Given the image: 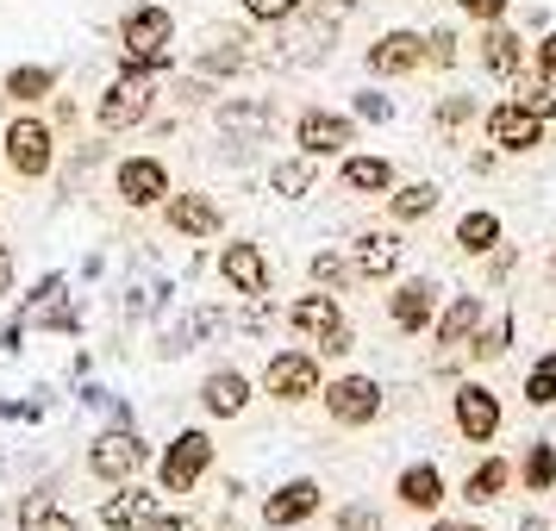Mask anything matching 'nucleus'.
<instances>
[{
  "instance_id": "1",
  "label": "nucleus",
  "mask_w": 556,
  "mask_h": 531,
  "mask_svg": "<svg viewBox=\"0 0 556 531\" xmlns=\"http://www.w3.org/2000/svg\"><path fill=\"white\" fill-rule=\"evenodd\" d=\"M169 38H176V20H169V7H131L126 26H119V45H126V69H163V63H169Z\"/></svg>"
},
{
  "instance_id": "2",
  "label": "nucleus",
  "mask_w": 556,
  "mask_h": 531,
  "mask_svg": "<svg viewBox=\"0 0 556 531\" xmlns=\"http://www.w3.org/2000/svg\"><path fill=\"white\" fill-rule=\"evenodd\" d=\"M281 38H276V51H269V63H281V69H306V63H319V56L331 51V38H338V20L331 13H288L281 20Z\"/></svg>"
},
{
  "instance_id": "3",
  "label": "nucleus",
  "mask_w": 556,
  "mask_h": 531,
  "mask_svg": "<svg viewBox=\"0 0 556 531\" xmlns=\"http://www.w3.org/2000/svg\"><path fill=\"white\" fill-rule=\"evenodd\" d=\"M151 106H156V81L151 69H126V76L113 81L101 94V131H131V126H144L151 119Z\"/></svg>"
},
{
  "instance_id": "4",
  "label": "nucleus",
  "mask_w": 556,
  "mask_h": 531,
  "mask_svg": "<svg viewBox=\"0 0 556 531\" xmlns=\"http://www.w3.org/2000/svg\"><path fill=\"white\" fill-rule=\"evenodd\" d=\"M206 469H213V438L206 431H181L163 451V463H156V481H163V494H194Z\"/></svg>"
},
{
  "instance_id": "5",
  "label": "nucleus",
  "mask_w": 556,
  "mask_h": 531,
  "mask_svg": "<svg viewBox=\"0 0 556 531\" xmlns=\"http://www.w3.org/2000/svg\"><path fill=\"white\" fill-rule=\"evenodd\" d=\"M0 151H7V163H13V176H51V163H56V138L51 126H38V119H13V126L0 131Z\"/></svg>"
},
{
  "instance_id": "6",
  "label": "nucleus",
  "mask_w": 556,
  "mask_h": 531,
  "mask_svg": "<svg viewBox=\"0 0 556 531\" xmlns=\"http://www.w3.org/2000/svg\"><path fill=\"white\" fill-rule=\"evenodd\" d=\"M144 463H151V444H144L138 431H101V438H94V451H88V476L119 488V481H131Z\"/></svg>"
},
{
  "instance_id": "7",
  "label": "nucleus",
  "mask_w": 556,
  "mask_h": 531,
  "mask_svg": "<svg viewBox=\"0 0 556 531\" xmlns=\"http://www.w3.org/2000/svg\"><path fill=\"white\" fill-rule=\"evenodd\" d=\"M263 388L276 394V401H313L326 381H319V356H306V351H281L269 356V369H263Z\"/></svg>"
},
{
  "instance_id": "8",
  "label": "nucleus",
  "mask_w": 556,
  "mask_h": 531,
  "mask_svg": "<svg viewBox=\"0 0 556 531\" xmlns=\"http://www.w3.org/2000/svg\"><path fill=\"white\" fill-rule=\"evenodd\" d=\"M113 194L126 206H138V213H144V206H163L169 201V169H163L156 156H126V163L113 169Z\"/></svg>"
},
{
  "instance_id": "9",
  "label": "nucleus",
  "mask_w": 556,
  "mask_h": 531,
  "mask_svg": "<svg viewBox=\"0 0 556 531\" xmlns=\"http://www.w3.org/2000/svg\"><path fill=\"white\" fill-rule=\"evenodd\" d=\"M319 401H326V413L338 419V426H369L381 413V388L369 376H338L319 388Z\"/></svg>"
},
{
  "instance_id": "10",
  "label": "nucleus",
  "mask_w": 556,
  "mask_h": 531,
  "mask_svg": "<svg viewBox=\"0 0 556 531\" xmlns=\"http://www.w3.org/2000/svg\"><path fill=\"white\" fill-rule=\"evenodd\" d=\"M294 138H301V156H338L351 144V119L344 113H326V106H306Z\"/></svg>"
},
{
  "instance_id": "11",
  "label": "nucleus",
  "mask_w": 556,
  "mask_h": 531,
  "mask_svg": "<svg viewBox=\"0 0 556 531\" xmlns=\"http://www.w3.org/2000/svg\"><path fill=\"white\" fill-rule=\"evenodd\" d=\"M451 413H456V431H463L469 444H488V438L501 431V401H494L488 388H476V381H469V388H456Z\"/></svg>"
},
{
  "instance_id": "12",
  "label": "nucleus",
  "mask_w": 556,
  "mask_h": 531,
  "mask_svg": "<svg viewBox=\"0 0 556 531\" xmlns=\"http://www.w3.org/2000/svg\"><path fill=\"white\" fill-rule=\"evenodd\" d=\"M219 276H226L231 294H269V263H263V251L256 244H226L219 251Z\"/></svg>"
},
{
  "instance_id": "13",
  "label": "nucleus",
  "mask_w": 556,
  "mask_h": 531,
  "mask_svg": "<svg viewBox=\"0 0 556 531\" xmlns=\"http://www.w3.org/2000/svg\"><path fill=\"white\" fill-rule=\"evenodd\" d=\"M319 513V481H288V488H276L269 501H263V526H301V519H313Z\"/></svg>"
},
{
  "instance_id": "14",
  "label": "nucleus",
  "mask_w": 556,
  "mask_h": 531,
  "mask_svg": "<svg viewBox=\"0 0 556 531\" xmlns=\"http://www.w3.org/2000/svg\"><path fill=\"white\" fill-rule=\"evenodd\" d=\"M426 63V38L419 31H388L369 45V69L376 76H406V69H419Z\"/></svg>"
},
{
  "instance_id": "15",
  "label": "nucleus",
  "mask_w": 556,
  "mask_h": 531,
  "mask_svg": "<svg viewBox=\"0 0 556 531\" xmlns=\"http://www.w3.org/2000/svg\"><path fill=\"white\" fill-rule=\"evenodd\" d=\"M351 269L363 281L394 276V269H401V238H394V231H363V238L351 244Z\"/></svg>"
},
{
  "instance_id": "16",
  "label": "nucleus",
  "mask_w": 556,
  "mask_h": 531,
  "mask_svg": "<svg viewBox=\"0 0 556 531\" xmlns=\"http://www.w3.org/2000/svg\"><path fill=\"white\" fill-rule=\"evenodd\" d=\"M151 513H156V494L119 481V494H106V501H101V526L106 531H144V526H151Z\"/></svg>"
},
{
  "instance_id": "17",
  "label": "nucleus",
  "mask_w": 556,
  "mask_h": 531,
  "mask_svg": "<svg viewBox=\"0 0 556 531\" xmlns=\"http://www.w3.org/2000/svg\"><path fill=\"white\" fill-rule=\"evenodd\" d=\"M488 131H494V144H501V151L519 156V151H531V144H538L544 119H531L519 101H506V106H494V113H488Z\"/></svg>"
},
{
  "instance_id": "18",
  "label": "nucleus",
  "mask_w": 556,
  "mask_h": 531,
  "mask_svg": "<svg viewBox=\"0 0 556 531\" xmlns=\"http://www.w3.org/2000/svg\"><path fill=\"white\" fill-rule=\"evenodd\" d=\"M201 406L213 419H238V413L251 406V381L238 376V369H213V376L201 381Z\"/></svg>"
},
{
  "instance_id": "19",
  "label": "nucleus",
  "mask_w": 556,
  "mask_h": 531,
  "mask_svg": "<svg viewBox=\"0 0 556 531\" xmlns=\"http://www.w3.org/2000/svg\"><path fill=\"white\" fill-rule=\"evenodd\" d=\"M169 226L181 231V238H213V231H219V206L206 201V194H176V188H169Z\"/></svg>"
},
{
  "instance_id": "20",
  "label": "nucleus",
  "mask_w": 556,
  "mask_h": 531,
  "mask_svg": "<svg viewBox=\"0 0 556 531\" xmlns=\"http://www.w3.org/2000/svg\"><path fill=\"white\" fill-rule=\"evenodd\" d=\"M431 313H438V288H431V281H406L401 294L388 301V319H394L401 331H426Z\"/></svg>"
},
{
  "instance_id": "21",
  "label": "nucleus",
  "mask_w": 556,
  "mask_h": 531,
  "mask_svg": "<svg viewBox=\"0 0 556 531\" xmlns=\"http://www.w3.org/2000/svg\"><path fill=\"white\" fill-rule=\"evenodd\" d=\"M288 319H294V331H301V338H313V344H319L326 331L344 326V313H338V294H331V288H326V294H301Z\"/></svg>"
},
{
  "instance_id": "22",
  "label": "nucleus",
  "mask_w": 556,
  "mask_h": 531,
  "mask_svg": "<svg viewBox=\"0 0 556 531\" xmlns=\"http://www.w3.org/2000/svg\"><path fill=\"white\" fill-rule=\"evenodd\" d=\"M438 501H444V476H438L431 463H413V469H401V506H413V513H431Z\"/></svg>"
},
{
  "instance_id": "23",
  "label": "nucleus",
  "mask_w": 556,
  "mask_h": 531,
  "mask_svg": "<svg viewBox=\"0 0 556 531\" xmlns=\"http://www.w3.org/2000/svg\"><path fill=\"white\" fill-rule=\"evenodd\" d=\"M269 101H226L219 106V131H231V138H263L269 131Z\"/></svg>"
},
{
  "instance_id": "24",
  "label": "nucleus",
  "mask_w": 556,
  "mask_h": 531,
  "mask_svg": "<svg viewBox=\"0 0 556 531\" xmlns=\"http://www.w3.org/2000/svg\"><path fill=\"white\" fill-rule=\"evenodd\" d=\"M338 181H344L351 194H381V188H394V169H388L381 156H344Z\"/></svg>"
},
{
  "instance_id": "25",
  "label": "nucleus",
  "mask_w": 556,
  "mask_h": 531,
  "mask_svg": "<svg viewBox=\"0 0 556 531\" xmlns=\"http://www.w3.org/2000/svg\"><path fill=\"white\" fill-rule=\"evenodd\" d=\"M7 94L13 101H45V94H56V69L51 63H20V69H7Z\"/></svg>"
},
{
  "instance_id": "26",
  "label": "nucleus",
  "mask_w": 556,
  "mask_h": 531,
  "mask_svg": "<svg viewBox=\"0 0 556 531\" xmlns=\"http://www.w3.org/2000/svg\"><path fill=\"white\" fill-rule=\"evenodd\" d=\"M513 101L531 119H556V76H513Z\"/></svg>"
},
{
  "instance_id": "27",
  "label": "nucleus",
  "mask_w": 556,
  "mask_h": 531,
  "mask_svg": "<svg viewBox=\"0 0 556 531\" xmlns=\"http://www.w3.org/2000/svg\"><path fill=\"white\" fill-rule=\"evenodd\" d=\"M476 326H481V301H476V294H463V301L438 319V344H451V351H456L463 338H476Z\"/></svg>"
},
{
  "instance_id": "28",
  "label": "nucleus",
  "mask_w": 556,
  "mask_h": 531,
  "mask_svg": "<svg viewBox=\"0 0 556 531\" xmlns=\"http://www.w3.org/2000/svg\"><path fill=\"white\" fill-rule=\"evenodd\" d=\"M456 244L469 256L494 251V244H501V219H494V213H463V219H456Z\"/></svg>"
},
{
  "instance_id": "29",
  "label": "nucleus",
  "mask_w": 556,
  "mask_h": 531,
  "mask_svg": "<svg viewBox=\"0 0 556 531\" xmlns=\"http://www.w3.org/2000/svg\"><path fill=\"white\" fill-rule=\"evenodd\" d=\"M244 63H251L244 38H238V31H219V38H213V51L201 56V76H231V69H244Z\"/></svg>"
},
{
  "instance_id": "30",
  "label": "nucleus",
  "mask_w": 556,
  "mask_h": 531,
  "mask_svg": "<svg viewBox=\"0 0 556 531\" xmlns=\"http://www.w3.org/2000/svg\"><path fill=\"white\" fill-rule=\"evenodd\" d=\"M269 188H276L281 201L313 194V156H288V163H276V169H269Z\"/></svg>"
},
{
  "instance_id": "31",
  "label": "nucleus",
  "mask_w": 556,
  "mask_h": 531,
  "mask_svg": "<svg viewBox=\"0 0 556 531\" xmlns=\"http://www.w3.org/2000/svg\"><path fill=\"white\" fill-rule=\"evenodd\" d=\"M481 63H488V69H494V76H519V38H513V31H488V38H481Z\"/></svg>"
},
{
  "instance_id": "32",
  "label": "nucleus",
  "mask_w": 556,
  "mask_h": 531,
  "mask_svg": "<svg viewBox=\"0 0 556 531\" xmlns=\"http://www.w3.org/2000/svg\"><path fill=\"white\" fill-rule=\"evenodd\" d=\"M506 476H513V469H506L501 456H488V463H481L476 476L463 481V494H469V501H476V506H488V501H501V488H506Z\"/></svg>"
},
{
  "instance_id": "33",
  "label": "nucleus",
  "mask_w": 556,
  "mask_h": 531,
  "mask_svg": "<svg viewBox=\"0 0 556 531\" xmlns=\"http://www.w3.org/2000/svg\"><path fill=\"white\" fill-rule=\"evenodd\" d=\"M431 206H438V188H431V181H413V188H401V194L388 201V213H394V219H426Z\"/></svg>"
},
{
  "instance_id": "34",
  "label": "nucleus",
  "mask_w": 556,
  "mask_h": 531,
  "mask_svg": "<svg viewBox=\"0 0 556 531\" xmlns=\"http://www.w3.org/2000/svg\"><path fill=\"white\" fill-rule=\"evenodd\" d=\"M506 344H513V319H506V313H501V319H488V326H476V338H469V351H476L481 363H488V356H501Z\"/></svg>"
},
{
  "instance_id": "35",
  "label": "nucleus",
  "mask_w": 556,
  "mask_h": 531,
  "mask_svg": "<svg viewBox=\"0 0 556 531\" xmlns=\"http://www.w3.org/2000/svg\"><path fill=\"white\" fill-rule=\"evenodd\" d=\"M351 276H356L351 256H338V251H319V256H313V281H319V288H344Z\"/></svg>"
},
{
  "instance_id": "36",
  "label": "nucleus",
  "mask_w": 556,
  "mask_h": 531,
  "mask_svg": "<svg viewBox=\"0 0 556 531\" xmlns=\"http://www.w3.org/2000/svg\"><path fill=\"white\" fill-rule=\"evenodd\" d=\"M526 401H531V406H551V401H556V356H544V363L531 369V381H526Z\"/></svg>"
},
{
  "instance_id": "37",
  "label": "nucleus",
  "mask_w": 556,
  "mask_h": 531,
  "mask_svg": "<svg viewBox=\"0 0 556 531\" xmlns=\"http://www.w3.org/2000/svg\"><path fill=\"white\" fill-rule=\"evenodd\" d=\"M526 481L538 488V494H544V488L556 481V451H551V444H531V456H526Z\"/></svg>"
},
{
  "instance_id": "38",
  "label": "nucleus",
  "mask_w": 556,
  "mask_h": 531,
  "mask_svg": "<svg viewBox=\"0 0 556 531\" xmlns=\"http://www.w3.org/2000/svg\"><path fill=\"white\" fill-rule=\"evenodd\" d=\"M294 7H301V0H244V13H251L256 26H281Z\"/></svg>"
},
{
  "instance_id": "39",
  "label": "nucleus",
  "mask_w": 556,
  "mask_h": 531,
  "mask_svg": "<svg viewBox=\"0 0 556 531\" xmlns=\"http://www.w3.org/2000/svg\"><path fill=\"white\" fill-rule=\"evenodd\" d=\"M51 506H56V488H31V494H26V501H20V526H38V519H45V513H51Z\"/></svg>"
},
{
  "instance_id": "40",
  "label": "nucleus",
  "mask_w": 556,
  "mask_h": 531,
  "mask_svg": "<svg viewBox=\"0 0 556 531\" xmlns=\"http://www.w3.org/2000/svg\"><path fill=\"white\" fill-rule=\"evenodd\" d=\"M426 63L451 69V63H456V31H431V38H426Z\"/></svg>"
},
{
  "instance_id": "41",
  "label": "nucleus",
  "mask_w": 556,
  "mask_h": 531,
  "mask_svg": "<svg viewBox=\"0 0 556 531\" xmlns=\"http://www.w3.org/2000/svg\"><path fill=\"white\" fill-rule=\"evenodd\" d=\"M469 119H476V106L463 101V94H451V101L438 106V126H444V131H456V126H469Z\"/></svg>"
},
{
  "instance_id": "42",
  "label": "nucleus",
  "mask_w": 556,
  "mask_h": 531,
  "mask_svg": "<svg viewBox=\"0 0 556 531\" xmlns=\"http://www.w3.org/2000/svg\"><path fill=\"white\" fill-rule=\"evenodd\" d=\"M338 526H344V531H381V519L369 513V506H344V513H338Z\"/></svg>"
},
{
  "instance_id": "43",
  "label": "nucleus",
  "mask_w": 556,
  "mask_h": 531,
  "mask_svg": "<svg viewBox=\"0 0 556 531\" xmlns=\"http://www.w3.org/2000/svg\"><path fill=\"white\" fill-rule=\"evenodd\" d=\"M144 531H201V526H194L188 513H151V526Z\"/></svg>"
},
{
  "instance_id": "44",
  "label": "nucleus",
  "mask_w": 556,
  "mask_h": 531,
  "mask_svg": "<svg viewBox=\"0 0 556 531\" xmlns=\"http://www.w3.org/2000/svg\"><path fill=\"white\" fill-rule=\"evenodd\" d=\"M456 7H463L469 20H501L506 13V0H456Z\"/></svg>"
},
{
  "instance_id": "45",
  "label": "nucleus",
  "mask_w": 556,
  "mask_h": 531,
  "mask_svg": "<svg viewBox=\"0 0 556 531\" xmlns=\"http://www.w3.org/2000/svg\"><path fill=\"white\" fill-rule=\"evenodd\" d=\"M351 344H356V338H351V326H338V331H326V338H319V351H326V356H344Z\"/></svg>"
},
{
  "instance_id": "46",
  "label": "nucleus",
  "mask_w": 556,
  "mask_h": 531,
  "mask_svg": "<svg viewBox=\"0 0 556 531\" xmlns=\"http://www.w3.org/2000/svg\"><path fill=\"white\" fill-rule=\"evenodd\" d=\"M31 531H81V526L70 519V513H63V506H51V513H45V519H38Z\"/></svg>"
},
{
  "instance_id": "47",
  "label": "nucleus",
  "mask_w": 556,
  "mask_h": 531,
  "mask_svg": "<svg viewBox=\"0 0 556 531\" xmlns=\"http://www.w3.org/2000/svg\"><path fill=\"white\" fill-rule=\"evenodd\" d=\"M538 63H544V76H556V31L538 45Z\"/></svg>"
},
{
  "instance_id": "48",
  "label": "nucleus",
  "mask_w": 556,
  "mask_h": 531,
  "mask_svg": "<svg viewBox=\"0 0 556 531\" xmlns=\"http://www.w3.org/2000/svg\"><path fill=\"white\" fill-rule=\"evenodd\" d=\"M356 106H363V119H388V101H376V94H363Z\"/></svg>"
},
{
  "instance_id": "49",
  "label": "nucleus",
  "mask_w": 556,
  "mask_h": 531,
  "mask_svg": "<svg viewBox=\"0 0 556 531\" xmlns=\"http://www.w3.org/2000/svg\"><path fill=\"white\" fill-rule=\"evenodd\" d=\"M7 288H13V251L0 244V294H7Z\"/></svg>"
},
{
  "instance_id": "50",
  "label": "nucleus",
  "mask_w": 556,
  "mask_h": 531,
  "mask_svg": "<svg viewBox=\"0 0 556 531\" xmlns=\"http://www.w3.org/2000/svg\"><path fill=\"white\" fill-rule=\"evenodd\" d=\"M431 531H476V526H456V519H444V526H431Z\"/></svg>"
}]
</instances>
